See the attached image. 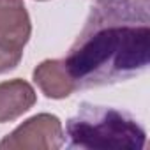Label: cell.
Returning a JSON list of instances; mask_svg holds the SVG:
<instances>
[{
    "instance_id": "6da1fadb",
    "label": "cell",
    "mask_w": 150,
    "mask_h": 150,
    "mask_svg": "<svg viewBox=\"0 0 150 150\" xmlns=\"http://www.w3.org/2000/svg\"><path fill=\"white\" fill-rule=\"evenodd\" d=\"M150 60V14L141 0H97L65 57L76 88L131 80Z\"/></svg>"
},
{
    "instance_id": "5b68a950",
    "label": "cell",
    "mask_w": 150,
    "mask_h": 150,
    "mask_svg": "<svg viewBox=\"0 0 150 150\" xmlns=\"http://www.w3.org/2000/svg\"><path fill=\"white\" fill-rule=\"evenodd\" d=\"M32 76L41 92L50 99H65L76 90L74 81L69 76V71L65 67V62L58 58H50L41 62L34 69Z\"/></svg>"
},
{
    "instance_id": "52a82bcc",
    "label": "cell",
    "mask_w": 150,
    "mask_h": 150,
    "mask_svg": "<svg viewBox=\"0 0 150 150\" xmlns=\"http://www.w3.org/2000/svg\"><path fill=\"white\" fill-rule=\"evenodd\" d=\"M21 57H23V50L0 44V74L14 69L21 62Z\"/></svg>"
},
{
    "instance_id": "ba28073f",
    "label": "cell",
    "mask_w": 150,
    "mask_h": 150,
    "mask_svg": "<svg viewBox=\"0 0 150 150\" xmlns=\"http://www.w3.org/2000/svg\"><path fill=\"white\" fill-rule=\"evenodd\" d=\"M141 2H148V0H141Z\"/></svg>"
},
{
    "instance_id": "7a4b0ae2",
    "label": "cell",
    "mask_w": 150,
    "mask_h": 150,
    "mask_svg": "<svg viewBox=\"0 0 150 150\" xmlns=\"http://www.w3.org/2000/svg\"><path fill=\"white\" fill-rule=\"evenodd\" d=\"M71 146L101 150H141L145 129L125 111L83 103L65 125Z\"/></svg>"
},
{
    "instance_id": "277c9868",
    "label": "cell",
    "mask_w": 150,
    "mask_h": 150,
    "mask_svg": "<svg viewBox=\"0 0 150 150\" xmlns=\"http://www.w3.org/2000/svg\"><path fill=\"white\" fill-rule=\"evenodd\" d=\"M32 34L23 0H0V44L23 50Z\"/></svg>"
},
{
    "instance_id": "3957f363",
    "label": "cell",
    "mask_w": 150,
    "mask_h": 150,
    "mask_svg": "<svg viewBox=\"0 0 150 150\" xmlns=\"http://www.w3.org/2000/svg\"><path fill=\"white\" fill-rule=\"evenodd\" d=\"M64 127L57 115L39 113L0 141V150H57L64 145Z\"/></svg>"
},
{
    "instance_id": "8992f818",
    "label": "cell",
    "mask_w": 150,
    "mask_h": 150,
    "mask_svg": "<svg viewBox=\"0 0 150 150\" xmlns=\"http://www.w3.org/2000/svg\"><path fill=\"white\" fill-rule=\"evenodd\" d=\"M37 101L34 87L20 78L0 83V124L13 122L27 113Z\"/></svg>"
}]
</instances>
